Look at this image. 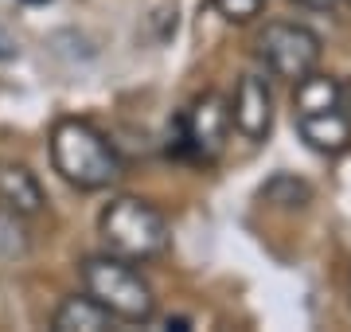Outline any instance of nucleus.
<instances>
[{
    "mask_svg": "<svg viewBox=\"0 0 351 332\" xmlns=\"http://www.w3.org/2000/svg\"><path fill=\"white\" fill-rule=\"evenodd\" d=\"M51 165L82 192H101L121 180V156L113 153L106 133L82 117H63L51 129Z\"/></svg>",
    "mask_w": 351,
    "mask_h": 332,
    "instance_id": "obj_1",
    "label": "nucleus"
},
{
    "mask_svg": "<svg viewBox=\"0 0 351 332\" xmlns=\"http://www.w3.org/2000/svg\"><path fill=\"white\" fill-rule=\"evenodd\" d=\"M293 117H297V133L304 137V145L316 149V153L343 156L351 149L348 94L339 86V78L316 75V71L297 78V90H293Z\"/></svg>",
    "mask_w": 351,
    "mask_h": 332,
    "instance_id": "obj_2",
    "label": "nucleus"
},
{
    "mask_svg": "<svg viewBox=\"0 0 351 332\" xmlns=\"http://www.w3.org/2000/svg\"><path fill=\"white\" fill-rule=\"evenodd\" d=\"M101 243L106 250L125 262H149L168 250V223L152 204L137 200V195H117L113 204H106L98 219Z\"/></svg>",
    "mask_w": 351,
    "mask_h": 332,
    "instance_id": "obj_3",
    "label": "nucleus"
},
{
    "mask_svg": "<svg viewBox=\"0 0 351 332\" xmlns=\"http://www.w3.org/2000/svg\"><path fill=\"white\" fill-rule=\"evenodd\" d=\"M82 281H86V294L98 305L110 309L113 320H129V324H145L156 313V297L152 285L141 278L133 262L117 254H94L82 258Z\"/></svg>",
    "mask_w": 351,
    "mask_h": 332,
    "instance_id": "obj_4",
    "label": "nucleus"
},
{
    "mask_svg": "<svg viewBox=\"0 0 351 332\" xmlns=\"http://www.w3.org/2000/svg\"><path fill=\"white\" fill-rule=\"evenodd\" d=\"M258 59L265 63V71L277 78L297 82L308 71H316L320 63V36L304 24H289V20H274L262 27L258 36Z\"/></svg>",
    "mask_w": 351,
    "mask_h": 332,
    "instance_id": "obj_5",
    "label": "nucleus"
},
{
    "mask_svg": "<svg viewBox=\"0 0 351 332\" xmlns=\"http://www.w3.org/2000/svg\"><path fill=\"white\" fill-rule=\"evenodd\" d=\"M226 133H230V102L223 94H203L180 121V149L207 165L223 156Z\"/></svg>",
    "mask_w": 351,
    "mask_h": 332,
    "instance_id": "obj_6",
    "label": "nucleus"
},
{
    "mask_svg": "<svg viewBox=\"0 0 351 332\" xmlns=\"http://www.w3.org/2000/svg\"><path fill=\"white\" fill-rule=\"evenodd\" d=\"M230 126L246 141H265L274 129V90L262 75H242L234 102H230Z\"/></svg>",
    "mask_w": 351,
    "mask_h": 332,
    "instance_id": "obj_7",
    "label": "nucleus"
},
{
    "mask_svg": "<svg viewBox=\"0 0 351 332\" xmlns=\"http://www.w3.org/2000/svg\"><path fill=\"white\" fill-rule=\"evenodd\" d=\"M0 204L12 215H39L43 211V188L24 165H0Z\"/></svg>",
    "mask_w": 351,
    "mask_h": 332,
    "instance_id": "obj_8",
    "label": "nucleus"
},
{
    "mask_svg": "<svg viewBox=\"0 0 351 332\" xmlns=\"http://www.w3.org/2000/svg\"><path fill=\"white\" fill-rule=\"evenodd\" d=\"M110 309L98 305L94 297H66L63 305L55 309V332H101V329H110Z\"/></svg>",
    "mask_w": 351,
    "mask_h": 332,
    "instance_id": "obj_9",
    "label": "nucleus"
},
{
    "mask_svg": "<svg viewBox=\"0 0 351 332\" xmlns=\"http://www.w3.org/2000/svg\"><path fill=\"white\" fill-rule=\"evenodd\" d=\"M262 200L274 204V207H304L313 200V192H308V184L297 180V176H274L262 188Z\"/></svg>",
    "mask_w": 351,
    "mask_h": 332,
    "instance_id": "obj_10",
    "label": "nucleus"
},
{
    "mask_svg": "<svg viewBox=\"0 0 351 332\" xmlns=\"http://www.w3.org/2000/svg\"><path fill=\"white\" fill-rule=\"evenodd\" d=\"M265 0H215V8L223 12V20H230V24H250L254 16L262 12Z\"/></svg>",
    "mask_w": 351,
    "mask_h": 332,
    "instance_id": "obj_11",
    "label": "nucleus"
},
{
    "mask_svg": "<svg viewBox=\"0 0 351 332\" xmlns=\"http://www.w3.org/2000/svg\"><path fill=\"white\" fill-rule=\"evenodd\" d=\"M16 51H20L16 39L8 36V32H0V59H16Z\"/></svg>",
    "mask_w": 351,
    "mask_h": 332,
    "instance_id": "obj_12",
    "label": "nucleus"
},
{
    "mask_svg": "<svg viewBox=\"0 0 351 332\" xmlns=\"http://www.w3.org/2000/svg\"><path fill=\"white\" fill-rule=\"evenodd\" d=\"M301 8H336L339 0H297Z\"/></svg>",
    "mask_w": 351,
    "mask_h": 332,
    "instance_id": "obj_13",
    "label": "nucleus"
},
{
    "mask_svg": "<svg viewBox=\"0 0 351 332\" xmlns=\"http://www.w3.org/2000/svg\"><path fill=\"white\" fill-rule=\"evenodd\" d=\"M24 4H47V0H24Z\"/></svg>",
    "mask_w": 351,
    "mask_h": 332,
    "instance_id": "obj_14",
    "label": "nucleus"
}]
</instances>
